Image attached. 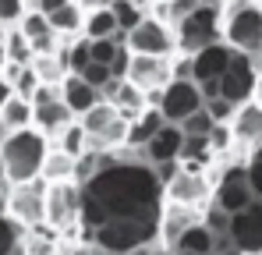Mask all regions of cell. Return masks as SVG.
Listing matches in <instances>:
<instances>
[{
    "instance_id": "7402d4cb",
    "label": "cell",
    "mask_w": 262,
    "mask_h": 255,
    "mask_svg": "<svg viewBox=\"0 0 262 255\" xmlns=\"http://www.w3.org/2000/svg\"><path fill=\"white\" fill-rule=\"evenodd\" d=\"M160 128H163V114H160L156 107L142 110V114L128 124V149H145V145H149V138H152Z\"/></svg>"
},
{
    "instance_id": "3957f363",
    "label": "cell",
    "mask_w": 262,
    "mask_h": 255,
    "mask_svg": "<svg viewBox=\"0 0 262 255\" xmlns=\"http://www.w3.org/2000/svg\"><path fill=\"white\" fill-rule=\"evenodd\" d=\"M50 153V138L39 135L36 128H21V131H11L0 145V156L7 163V177L11 184H25L32 177L43 174V160Z\"/></svg>"
},
{
    "instance_id": "f907efd6",
    "label": "cell",
    "mask_w": 262,
    "mask_h": 255,
    "mask_svg": "<svg viewBox=\"0 0 262 255\" xmlns=\"http://www.w3.org/2000/svg\"><path fill=\"white\" fill-rule=\"evenodd\" d=\"M248 160H262V145H255V149H252V156H248Z\"/></svg>"
},
{
    "instance_id": "1f68e13d",
    "label": "cell",
    "mask_w": 262,
    "mask_h": 255,
    "mask_svg": "<svg viewBox=\"0 0 262 255\" xmlns=\"http://www.w3.org/2000/svg\"><path fill=\"white\" fill-rule=\"evenodd\" d=\"M89 64H92V53H89V39L85 36H78V39L68 46V71H85Z\"/></svg>"
},
{
    "instance_id": "f1b7e54d",
    "label": "cell",
    "mask_w": 262,
    "mask_h": 255,
    "mask_svg": "<svg viewBox=\"0 0 262 255\" xmlns=\"http://www.w3.org/2000/svg\"><path fill=\"white\" fill-rule=\"evenodd\" d=\"M110 11L117 14V29H121L124 36H128L131 29H138L142 18H145V7H138V4H131V0H114Z\"/></svg>"
},
{
    "instance_id": "9f6ffc18",
    "label": "cell",
    "mask_w": 262,
    "mask_h": 255,
    "mask_svg": "<svg viewBox=\"0 0 262 255\" xmlns=\"http://www.w3.org/2000/svg\"><path fill=\"white\" fill-rule=\"evenodd\" d=\"M149 4H163V0H149Z\"/></svg>"
},
{
    "instance_id": "83f0119b",
    "label": "cell",
    "mask_w": 262,
    "mask_h": 255,
    "mask_svg": "<svg viewBox=\"0 0 262 255\" xmlns=\"http://www.w3.org/2000/svg\"><path fill=\"white\" fill-rule=\"evenodd\" d=\"M4 46H7V60L11 64H32V42H29V36L18 25L4 32Z\"/></svg>"
},
{
    "instance_id": "4316f807",
    "label": "cell",
    "mask_w": 262,
    "mask_h": 255,
    "mask_svg": "<svg viewBox=\"0 0 262 255\" xmlns=\"http://www.w3.org/2000/svg\"><path fill=\"white\" fill-rule=\"evenodd\" d=\"M0 255H25V227L0 213Z\"/></svg>"
},
{
    "instance_id": "9c48e42d",
    "label": "cell",
    "mask_w": 262,
    "mask_h": 255,
    "mask_svg": "<svg viewBox=\"0 0 262 255\" xmlns=\"http://www.w3.org/2000/svg\"><path fill=\"white\" fill-rule=\"evenodd\" d=\"M128 50L131 53H145V57H174V50H177L174 29L156 22L152 14H145L142 25L128 32Z\"/></svg>"
},
{
    "instance_id": "60d3db41",
    "label": "cell",
    "mask_w": 262,
    "mask_h": 255,
    "mask_svg": "<svg viewBox=\"0 0 262 255\" xmlns=\"http://www.w3.org/2000/svg\"><path fill=\"white\" fill-rule=\"evenodd\" d=\"M11 96H14V85H11L7 78H4V75H0V110H4V103H7Z\"/></svg>"
},
{
    "instance_id": "44dd1931",
    "label": "cell",
    "mask_w": 262,
    "mask_h": 255,
    "mask_svg": "<svg viewBox=\"0 0 262 255\" xmlns=\"http://www.w3.org/2000/svg\"><path fill=\"white\" fill-rule=\"evenodd\" d=\"M50 18V29L57 32V36H68V39H78L82 36V25H85V11H82V4L78 0H71V4H64V7H57L53 14H46Z\"/></svg>"
},
{
    "instance_id": "8fae6325",
    "label": "cell",
    "mask_w": 262,
    "mask_h": 255,
    "mask_svg": "<svg viewBox=\"0 0 262 255\" xmlns=\"http://www.w3.org/2000/svg\"><path fill=\"white\" fill-rule=\"evenodd\" d=\"M202 92L195 82H167L163 85V96H160V114L167 124H181L188 114L202 110Z\"/></svg>"
},
{
    "instance_id": "f35d334b",
    "label": "cell",
    "mask_w": 262,
    "mask_h": 255,
    "mask_svg": "<svg viewBox=\"0 0 262 255\" xmlns=\"http://www.w3.org/2000/svg\"><path fill=\"white\" fill-rule=\"evenodd\" d=\"M202 0H167V11H170V25H177L181 18H188Z\"/></svg>"
},
{
    "instance_id": "4dcf8cb0",
    "label": "cell",
    "mask_w": 262,
    "mask_h": 255,
    "mask_svg": "<svg viewBox=\"0 0 262 255\" xmlns=\"http://www.w3.org/2000/svg\"><path fill=\"white\" fill-rule=\"evenodd\" d=\"M121 46H124V42H117V39H89V53H92V64H103V68H110Z\"/></svg>"
},
{
    "instance_id": "9a60e30c",
    "label": "cell",
    "mask_w": 262,
    "mask_h": 255,
    "mask_svg": "<svg viewBox=\"0 0 262 255\" xmlns=\"http://www.w3.org/2000/svg\"><path fill=\"white\" fill-rule=\"evenodd\" d=\"M131 85H138L142 92H152V89H163L170 82V57H145V53H131L128 75Z\"/></svg>"
},
{
    "instance_id": "ba28073f",
    "label": "cell",
    "mask_w": 262,
    "mask_h": 255,
    "mask_svg": "<svg viewBox=\"0 0 262 255\" xmlns=\"http://www.w3.org/2000/svg\"><path fill=\"white\" fill-rule=\"evenodd\" d=\"M255 82H259V64L248 53H234L230 57V68L220 78V96L230 99L234 107H245L252 99V92H255Z\"/></svg>"
},
{
    "instance_id": "5b68a950",
    "label": "cell",
    "mask_w": 262,
    "mask_h": 255,
    "mask_svg": "<svg viewBox=\"0 0 262 255\" xmlns=\"http://www.w3.org/2000/svg\"><path fill=\"white\" fill-rule=\"evenodd\" d=\"M75 121V114L68 110V103L60 99V85H43L32 92V128L46 135L50 142H57V135Z\"/></svg>"
},
{
    "instance_id": "ee69618b",
    "label": "cell",
    "mask_w": 262,
    "mask_h": 255,
    "mask_svg": "<svg viewBox=\"0 0 262 255\" xmlns=\"http://www.w3.org/2000/svg\"><path fill=\"white\" fill-rule=\"evenodd\" d=\"M4 68H7V46H4V32H0V75H4Z\"/></svg>"
},
{
    "instance_id": "6da1fadb",
    "label": "cell",
    "mask_w": 262,
    "mask_h": 255,
    "mask_svg": "<svg viewBox=\"0 0 262 255\" xmlns=\"http://www.w3.org/2000/svg\"><path fill=\"white\" fill-rule=\"evenodd\" d=\"M163 184L145 163L117 160L114 167L96 170L82 184V230L92 245L110 255H128L138 245L160 238Z\"/></svg>"
},
{
    "instance_id": "d590c367",
    "label": "cell",
    "mask_w": 262,
    "mask_h": 255,
    "mask_svg": "<svg viewBox=\"0 0 262 255\" xmlns=\"http://www.w3.org/2000/svg\"><path fill=\"white\" fill-rule=\"evenodd\" d=\"M202 223H206V227H209L213 234H227V230H230V213H227V209H220L216 202H213L209 209L202 213Z\"/></svg>"
},
{
    "instance_id": "e0dca14e",
    "label": "cell",
    "mask_w": 262,
    "mask_h": 255,
    "mask_svg": "<svg viewBox=\"0 0 262 255\" xmlns=\"http://www.w3.org/2000/svg\"><path fill=\"white\" fill-rule=\"evenodd\" d=\"M60 99L68 103V110H71L75 117H82V114H89L103 96H99V89H92L82 75L68 71V75H64V82H60Z\"/></svg>"
},
{
    "instance_id": "cb8c5ba5",
    "label": "cell",
    "mask_w": 262,
    "mask_h": 255,
    "mask_svg": "<svg viewBox=\"0 0 262 255\" xmlns=\"http://www.w3.org/2000/svg\"><path fill=\"white\" fill-rule=\"evenodd\" d=\"M121 29H117V14L110 7H99V11H85V25H82V36L85 39H114Z\"/></svg>"
},
{
    "instance_id": "ffe728a7",
    "label": "cell",
    "mask_w": 262,
    "mask_h": 255,
    "mask_svg": "<svg viewBox=\"0 0 262 255\" xmlns=\"http://www.w3.org/2000/svg\"><path fill=\"white\" fill-rule=\"evenodd\" d=\"M75 170H78V156L64 153L60 145H50L39 177H43L46 184H60V181H75Z\"/></svg>"
},
{
    "instance_id": "8d00e7d4",
    "label": "cell",
    "mask_w": 262,
    "mask_h": 255,
    "mask_svg": "<svg viewBox=\"0 0 262 255\" xmlns=\"http://www.w3.org/2000/svg\"><path fill=\"white\" fill-rule=\"evenodd\" d=\"M29 7H25V0H0V25H7V29H14L18 22H21V14H25Z\"/></svg>"
},
{
    "instance_id": "4fadbf2b",
    "label": "cell",
    "mask_w": 262,
    "mask_h": 255,
    "mask_svg": "<svg viewBox=\"0 0 262 255\" xmlns=\"http://www.w3.org/2000/svg\"><path fill=\"white\" fill-rule=\"evenodd\" d=\"M248 163H237V167H227L216 181V206L227 213H241L245 206L255 202L252 188H248Z\"/></svg>"
},
{
    "instance_id": "f546056e",
    "label": "cell",
    "mask_w": 262,
    "mask_h": 255,
    "mask_svg": "<svg viewBox=\"0 0 262 255\" xmlns=\"http://www.w3.org/2000/svg\"><path fill=\"white\" fill-rule=\"evenodd\" d=\"M57 145H60L64 153H71V156H82V153H85V145H89V135H85V128L71 121V124L64 128L60 135H57Z\"/></svg>"
},
{
    "instance_id": "d6986e66",
    "label": "cell",
    "mask_w": 262,
    "mask_h": 255,
    "mask_svg": "<svg viewBox=\"0 0 262 255\" xmlns=\"http://www.w3.org/2000/svg\"><path fill=\"white\" fill-rule=\"evenodd\" d=\"M181 145H184V131L181 124H167L149 138V145H145V153H149V160H152V167L156 163H170V160H181Z\"/></svg>"
},
{
    "instance_id": "8992f818",
    "label": "cell",
    "mask_w": 262,
    "mask_h": 255,
    "mask_svg": "<svg viewBox=\"0 0 262 255\" xmlns=\"http://www.w3.org/2000/svg\"><path fill=\"white\" fill-rule=\"evenodd\" d=\"M82 184L78 181H60L46 188V227L57 234H68L71 227H82Z\"/></svg>"
},
{
    "instance_id": "2e32d148",
    "label": "cell",
    "mask_w": 262,
    "mask_h": 255,
    "mask_svg": "<svg viewBox=\"0 0 262 255\" xmlns=\"http://www.w3.org/2000/svg\"><path fill=\"white\" fill-rule=\"evenodd\" d=\"M202 220V213L199 206H181V202H163V213H160V238L167 241V248H174L177 238L191 227V223H199Z\"/></svg>"
},
{
    "instance_id": "74e56055",
    "label": "cell",
    "mask_w": 262,
    "mask_h": 255,
    "mask_svg": "<svg viewBox=\"0 0 262 255\" xmlns=\"http://www.w3.org/2000/svg\"><path fill=\"white\" fill-rule=\"evenodd\" d=\"M82 78H85L92 89H99V96H103V89L114 82V75H110V68H103V64H89L85 71H78Z\"/></svg>"
},
{
    "instance_id": "816d5d0a",
    "label": "cell",
    "mask_w": 262,
    "mask_h": 255,
    "mask_svg": "<svg viewBox=\"0 0 262 255\" xmlns=\"http://www.w3.org/2000/svg\"><path fill=\"white\" fill-rule=\"evenodd\" d=\"M7 135H11V131L4 128V121H0V145H4V138H7Z\"/></svg>"
},
{
    "instance_id": "7dc6e473",
    "label": "cell",
    "mask_w": 262,
    "mask_h": 255,
    "mask_svg": "<svg viewBox=\"0 0 262 255\" xmlns=\"http://www.w3.org/2000/svg\"><path fill=\"white\" fill-rule=\"evenodd\" d=\"M7 195H11V184L0 188V213H7Z\"/></svg>"
},
{
    "instance_id": "7bdbcfd3",
    "label": "cell",
    "mask_w": 262,
    "mask_h": 255,
    "mask_svg": "<svg viewBox=\"0 0 262 255\" xmlns=\"http://www.w3.org/2000/svg\"><path fill=\"white\" fill-rule=\"evenodd\" d=\"M82 11H99V7H114V0H78Z\"/></svg>"
},
{
    "instance_id": "b9f144b4",
    "label": "cell",
    "mask_w": 262,
    "mask_h": 255,
    "mask_svg": "<svg viewBox=\"0 0 262 255\" xmlns=\"http://www.w3.org/2000/svg\"><path fill=\"white\" fill-rule=\"evenodd\" d=\"M64 4H71V0H39V7L36 11H43V14H53L57 7H64Z\"/></svg>"
},
{
    "instance_id": "52a82bcc",
    "label": "cell",
    "mask_w": 262,
    "mask_h": 255,
    "mask_svg": "<svg viewBox=\"0 0 262 255\" xmlns=\"http://www.w3.org/2000/svg\"><path fill=\"white\" fill-rule=\"evenodd\" d=\"M46 184L43 177H32L25 184H11V195H7V216L14 223H21L25 230L46 223Z\"/></svg>"
},
{
    "instance_id": "ac0fdd59",
    "label": "cell",
    "mask_w": 262,
    "mask_h": 255,
    "mask_svg": "<svg viewBox=\"0 0 262 255\" xmlns=\"http://www.w3.org/2000/svg\"><path fill=\"white\" fill-rule=\"evenodd\" d=\"M230 128H234V142H237V145H245V149L262 145V107L248 99L245 107H237Z\"/></svg>"
},
{
    "instance_id": "ab89813d",
    "label": "cell",
    "mask_w": 262,
    "mask_h": 255,
    "mask_svg": "<svg viewBox=\"0 0 262 255\" xmlns=\"http://www.w3.org/2000/svg\"><path fill=\"white\" fill-rule=\"evenodd\" d=\"M248 188H252V195L262 202V160H248Z\"/></svg>"
},
{
    "instance_id": "5bb4252c",
    "label": "cell",
    "mask_w": 262,
    "mask_h": 255,
    "mask_svg": "<svg viewBox=\"0 0 262 255\" xmlns=\"http://www.w3.org/2000/svg\"><path fill=\"white\" fill-rule=\"evenodd\" d=\"M230 57H234V50H230L227 42H209V46H202L199 53H191V82L195 85L220 82L223 71L230 68Z\"/></svg>"
},
{
    "instance_id": "f5cc1de1",
    "label": "cell",
    "mask_w": 262,
    "mask_h": 255,
    "mask_svg": "<svg viewBox=\"0 0 262 255\" xmlns=\"http://www.w3.org/2000/svg\"><path fill=\"white\" fill-rule=\"evenodd\" d=\"M25 7H29V11H36V7H39V0H25Z\"/></svg>"
},
{
    "instance_id": "603a6c76",
    "label": "cell",
    "mask_w": 262,
    "mask_h": 255,
    "mask_svg": "<svg viewBox=\"0 0 262 255\" xmlns=\"http://www.w3.org/2000/svg\"><path fill=\"white\" fill-rule=\"evenodd\" d=\"M213 245H216V234L199 220V223H191L181 238H177L174 252H191V255H213Z\"/></svg>"
},
{
    "instance_id": "7a4b0ae2",
    "label": "cell",
    "mask_w": 262,
    "mask_h": 255,
    "mask_svg": "<svg viewBox=\"0 0 262 255\" xmlns=\"http://www.w3.org/2000/svg\"><path fill=\"white\" fill-rule=\"evenodd\" d=\"M220 39L234 53H248L262 71V4L227 0L220 4Z\"/></svg>"
},
{
    "instance_id": "c3c4849f",
    "label": "cell",
    "mask_w": 262,
    "mask_h": 255,
    "mask_svg": "<svg viewBox=\"0 0 262 255\" xmlns=\"http://www.w3.org/2000/svg\"><path fill=\"white\" fill-rule=\"evenodd\" d=\"M213 255H245L241 248H234V245H227V248H220V252H213Z\"/></svg>"
},
{
    "instance_id": "d6a6232c",
    "label": "cell",
    "mask_w": 262,
    "mask_h": 255,
    "mask_svg": "<svg viewBox=\"0 0 262 255\" xmlns=\"http://www.w3.org/2000/svg\"><path fill=\"white\" fill-rule=\"evenodd\" d=\"M202 107H206V114L213 117V124H230V121H234V114H237V107H234L230 99H223V96H213V99H206Z\"/></svg>"
},
{
    "instance_id": "bcb514c9",
    "label": "cell",
    "mask_w": 262,
    "mask_h": 255,
    "mask_svg": "<svg viewBox=\"0 0 262 255\" xmlns=\"http://www.w3.org/2000/svg\"><path fill=\"white\" fill-rule=\"evenodd\" d=\"M252 103L262 107V71H259V82H255V92H252Z\"/></svg>"
},
{
    "instance_id": "e575fe53",
    "label": "cell",
    "mask_w": 262,
    "mask_h": 255,
    "mask_svg": "<svg viewBox=\"0 0 262 255\" xmlns=\"http://www.w3.org/2000/svg\"><path fill=\"white\" fill-rule=\"evenodd\" d=\"M181 131H184V135H202V138H206V135L213 131V117L206 114V107L195 110V114H188V117L181 121Z\"/></svg>"
},
{
    "instance_id": "db71d44e",
    "label": "cell",
    "mask_w": 262,
    "mask_h": 255,
    "mask_svg": "<svg viewBox=\"0 0 262 255\" xmlns=\"http://www.w3.org/2000/svg\"><path fill=\"white\" fill-rule=\"evenodd\" d=\"M202 4H213V7H220V4H227V0H202Z\"/></svg>"
},
{
    "instance_id": "277c9868",
    "label": "cell",
    "mask_w": 262,
    "mask_h": 255,
    "mask_svg": "<svg viewBox=\"0 0 262 255\" xmlns=\"http://www.w3.org/2000/svg\"><path fill=\"white\" fill-rule=\"evenodd\" d=\"M174 39L181 53H199L209 42H223L220 39V7L213 4H199L188 18H181L174 29Z\"/></svg>"
},
{
    "instance_id": "7c38bea8",
    "label": "cell",
    "mask_w": 262,
    "mask_h": 255,
    "mask_svg": "<svg viewBox=\"0 0 262 255\" xmlns=\"http://www.w3.org/2000/svg\"><path fill=\"white\" fill-rule=\"evenodd\" d=\"M230 241L245 255H262V202L255 199L241 213H230Z\"/></svg>"
},
{
    "instance_id": "d4e9b609",
    "label": "cell",
    "mask_w": 262,
    "mask_h": 255,
    "mask_svg": "<svg viewBox=\"0 0 262 255\" xmlns=\"http://www.w3.org/2000/svg\"><path fill=\"white\" fill-rule=\"evenodd\" d=\"M0 121L7 131H21V128H32V99H25V96H11L7 103H4V110H0Z\"/></svg>"
},
{
    "instance_id": "681fc988",
    "label": "cell",
    "mask_w": 262,
    "mask_h": 255,
    "mask_svg": "<svg viewBox=\"0 0 262 255\" xmlns=\"http://www.w3.org/2000/svg\"><path fill=\"white\" fill-rule=\"evenodd\" d=\"M149 255H174V248H149Z\"/></svg>"
},
{
    "instance_id": "f6af8a7d",
    "label": "cell",
    "mask_w": 262,
    "mask_h": 255,
    "mask_svg": "<svg viewBox=\"0 0 262 255\" xmlns=\"http://www.w3.org/2000/svg\"><path fill=\"white\" fill-rule=\"evenodd\" d=\"M11 184V177H7V163H4V156H0V188H7Z\"/></svg>"
},
{
    "instance_id": "30bf717a",
    "label": "cell",
    "mask_w": 262,
    "mask_h": 255,
    "mask_svg": "<svg viewBox=\"0 0 262 255\" xmlns=\"http://www.w3.org/2000/svg\"><path fill=\"white\" fill-rule=\"evenodd\" d=\"M206 195H209V181L202 177L199 163H181V170L163 184V199L181 206H202Z\"/></svg>"
},
{
    "instance_id": "484cf974",
    "label": "cell",
    "mask_w": 262,
    "mask_h": 255,
    "mask_svg": "<svg viewBox=\"0 0 262 255\" xmlns=\"http://www.w3.org/2000/svg\"><path fill=\"white\" fill-rule=\"evenodd\" d=\"M117 117H121V114L114 110V103L99 99V103H96V107H92L89 114H82V117H78V124L85 128V135H89V138H99V135L106 131V128L117 121Z\"/></svg>"
},
{
    "instance_id": "836d02e7",
    "label": "cell",
    "mask_w": 262,
    "mask_h": 255,
    "mask_svg": "<svg viewBox=\"0 0 262 255\" xmlns=\"http://www.w3.org/2000/svg\"><path fill=\"white\" fill-rule=\"evenodd\" d=\"M18 29H21L29 39H36V36H46V32H50V18H46L43 11H25L21 22H18Z\"/></svg>"
},
{
    "instance_id": "11a10c76",
    "label": "cell",
    "mask_w": 262,
    "mask_h": 255,
    "mask_svg": "<svg viewBox=\"0 0 262 255\" xmlns=\"http://www.w3.org/2000/svg\"><path fill=\"white\" fill-rule=\"evenodd\" d=\"M174 255H191V252H174Z\"/></svg>"
}]
</instances>
